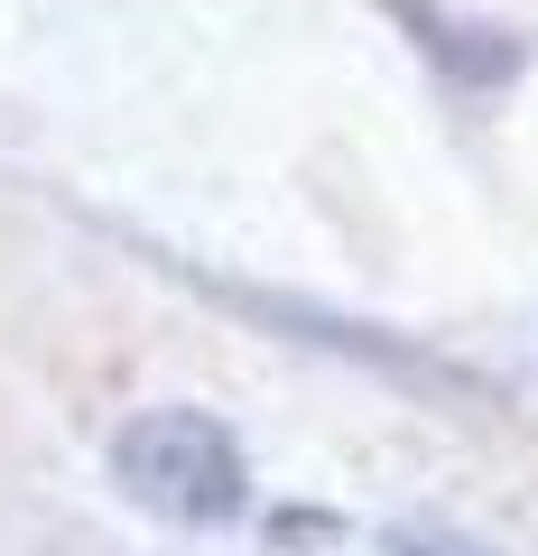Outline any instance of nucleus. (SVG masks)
<instances>
[{
    "mask_svg": "<svg viewBox=\"0 0 538 556\" xmlns=\"http://www.w3.org/2000/svg\"><path fill=\"white\" fill-rule=\"evenodd\" d=\"M112 482L167 529H233L251 510V455L214 408H140L112 437Z\"/></svg>",
    "mask_w": 538,
    "mask_h": 556,
    "instance_id": "obj_1",
    "label": "nucleus"
},
{
    "mask_svg": "<svg viewBox=\"0 0 538 556\" xmlns=\"http://www.w3.org/2000/svg\"><path fill=\"white\" fill-rule=\"evenodd\" d=\"M399 556H483V547H464V538H409Z\"/></svg>",
    "mask_w": 538,
    "mask_h": 556,
    "instance_id": "obj_2",
    "label": "nucleus"
}]
</instances>
